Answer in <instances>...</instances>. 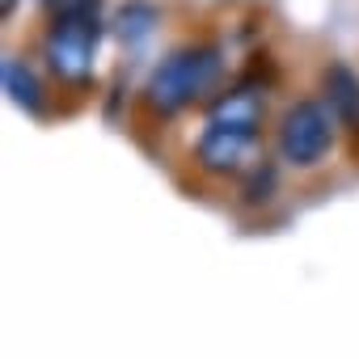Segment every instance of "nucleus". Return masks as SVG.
Returning a JSON list of instances; mask_svg holds the SVG:
<instances>
[{
  "label": "nucleus",
  "mask_w": 359,
  "mask_h": 359,
  "mask_svg": "<svg viewBox=\"0 0 359 359\" xmlns=\"http://www.w3.org/2000/svg\"><path fill=\"white\" fill-rule=\"evenodd\" d=\"M220 76V55L212 47H182L156 64V72L144 85V97L156 114H177L195 97H203Z\"/></svg>",
  "instance_id": "f257e3e1"
},
{
  "label": "nucleus",
  "mask_w": 359,
  "mask_h": 359,
  "mask_svg": "<svg viewBox=\"0 0 359 359\" xmlns=\"http://www.w3.org/2000/svg\"><path fill=\"white\" fill-rule=\"evenodd\" d=\"M5 89H9V97H13L18 106H26V110H39V106H43L39 81H34V72H30L22 60H5Z\"/></svg>",
  "instance_id": "0eeeda50"
},
{
  "label": "nucleus",
  "mask_w": 359,
  "mask_h": 359,
  "mask_svg": "<svg viewBox=\"0 0 359 359\" xmlns=\"http://www.w3.org/2000/svg\"><path fill=\"white\" fill-rule=\"evenodd\" d=\"M47 5L60 18H68V13H93V0H47Z\"/></svg>",
  "instance_id": "1a4fd4ad"
},
{
  "label": "nucleus",
  "mask_w": 359,
  "mask_h": 359,
  "mask_svg": "<svg viewBox=\"0 0 359 359\" xmlns=\"http://www.w3.org/2000/svg\"><path fill=\"white\" fill-rule=\"evenodd\" d=\"M13 5H18V0H5V13H9V9H13Z\"/></svg>",
  "instance_id": "9d476101"
},
{
  "label": "nucleus",
  "mask_w": 359,
  "mask_h": 359,
  "mask_svg": "<svg viewBox=\"0 0 359 359\" xmlns=\"http://www.w3.org/2000/svg\"><path fill=\"white\" fill-rule=\"evenodd\" d=\"M325 93H330V110L338 123L359 127V76L346 64H330L325 72Z\"/></svg>",
  "instance_id": "423d86ee"
},
{
  "label": "nucleus",
  "mask_w": 359,
  "mask_h": 359,
  "mask_svg": "<svg viewBox=\"0 0 359 359\" xmlns=\"http://www.w3.org/2000/svg\"><path fill=\"white\" fill-rule=\"evenodd\" d=\"M93 51H97V18L93 13H68L55 18L51 34H47V60L55 68V76L81 85L93 72Z\"/></svg>",
  "instance_id": "7ed1b4c3"
},
{
  "label": "nucleus",
  "mask_w": 359,
  "mask_h": 359,
  "mask_svg": "<svg viewBox=\"0 0 359 359\" xmlns=\"http://www.w3.org/2000/svg\"><path fill=\"white\" fill-rule=\"evenodd\" d=\"M271 182H275V173H271V165H266V169H254V182L245 187V199H250V203H254V199H266Z\"/></svg>",
  "instance_id": "6e6552de"
},
{
  "label": "nucleus",
  "mask_w": 359,
  "mask_h": 359,
  "mask_svg": "<svg viewBox=\"0 0 359 359\" xmlns=\"http://www.w3.org/2000/svg\"><path fill=\"white\" fill-rule=\"evenodd\" d=\"M262 110H266L262 93H258L254 85H237V89H229V93L212 106L208 123H216V127H237V131H254V135H258Z\"/></svg>",
  "instance_id": "39448f33"
},
{
  "label": "nucleus",
  "mask_w": 359,
  "mask_h": 359,
  "mask_svg": "<svg viewBox=\"0 0 359 359\" xmlns=\"http://www.w3.org/2000/svg\"><path fill=\"white\" fill-rule=\"evenodd\" d=\"M254 144H258L254 131H237V127H216V123H208V131H203L199 144H195V156H199V165H203L208 173H237V169L250 161Z\"/></svg>",
  "instance_id": "20e7f679"
},
{
  "label": "nucleus",
  "mask_w": 359,
  "mask_h": 359,
  "mask_svg": "<svg viewBox=\"0 0 359 359\" xmlns=\"http://www.w3.org/2000/svg\"><path fill=\"white\" fill-rule=\"evenodd\" d=\"M334 144V110L321 102H296L279 123V156L296 169L317 165Z\"/></svg>",
  "instance_id": "f03ea898"
}]
</instances>
